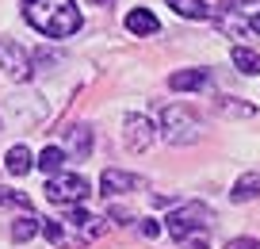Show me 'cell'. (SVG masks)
<instances>
[{"label":"cell","instance_id":"1","mask_svg":"<svg viewBox=\"0 0 260 249\" xmlns=\"http://www.w3.org/2000/svg\"><path fill=\"white\" fill-rule=\"evenodd\" d=\"M23 19L46 39H69L81 31V12L73 0H23Z\"/></svg>","mask_w":260,"mask_h":249},{"label":"cell","instance_id":"2","mask_svg":"<svg viewBox=\"0 0 260 249\" xmlns=\"http://www.w3.org/2000/svg\"><path fill=\"white\" fill-rule=\"evenodd\" d=\"M165 223H169V234L180 241V245H187V249H207V234H211L214 215H211V207H207V203L191 200V203H184V207H176Z\"/></svg>","mask_w":260,"mask_h":249},{"label":"cell","instance_id":"3","mask_svg":"<svg viewBox=\"0 0 260 249\" xmlns=\"http://www.w3.org/2000/svg\"><path fill=\"white\" fill-rule=\"evenodd\" d=\"M199 119L195 112H187L184 104H165L161 107V138L172 146H187V142H199Z\"/></svg>","mask_w":260,"mask_h":249},{"label":"cell","instance_id":"4","mask_svg":"<svg viewBox=\"0 0 260 249\" xmlns=\"http://www.w3.org/2000/svg\"><path fill=\"white\" fill-rule=\"evenodd\" d=\"M92 196V184L77 173H57V177L46 180V200L57 203V207H77Z\"/></svg>","mask_w":260,"mask_h":249},{"label":"cell","instance_id":"5","mask_svg":"<svg viewBox=\"0 0 260 249\" xmlns=\"http://www.w3.org/2000/svg\"><path fill=\"white\" fill-rule=\"evenodd\" d=\"M0 69L8 73L12 80H31L35 65H31V54L16 39H0Z\"/></svg>","mask_w":260,"mask_h":249},{"label":"cell","instance_id":"6","mask_svg":"<svg viewBox=\"0 0 260 249\" xmlns=\"http://www.w3.org/2000/svg\"><path fill=\"white\" fill-rule=\"evenodd\" d=\"M157 138V127L146 119V115H126L122 119V142H126L130 153H146Z\"/></svg>","mask_w":260,"mask_h":249},{"label":"cell","instance_id":"7","mask_svg":"<svg viewBox=\"0 0 260 249\" xmlns=\"http://www.w3.org/2000/svg\"><path fill=\"white\" fill-rule=\"evenodd\" d=\"M138 188H142V177L122 173V169H104V177H100V192L104 196H126V192H138Z\"/></svg>","mask_w":260,"mask_h":249},{"label":"cell","instance_id":"8","mask_svg":"<svg viewBox=\"0 0 260 249\" xmlns=\"http://www.w3.org/2000/svg\"><path fill=\"white\" fill-rule=\"evenodd\" d=\"M207 85H211V73L207 69H176L169 77L172 92H199V89H207Z\"/></svg>","mask_w":260,"mask_h":249},{"label":"cell","instance_id":"9","mask_svg":"<svg viewBox=\"0 0 260 249\" xmlns=\"http://www.w3.org/2000/svg\"><path fill=\"white\" fill-rule=\"evenodd\" d=\"M61 138H65V150L73 153V157H88L92 153V130L84 127V123H73V127H65L61 130Z\"/></svg>","mask_w":260,"mask_h":249},{"label":"cell","instance_id":"10","mask_svg":"<svg viewBox=\"0 0 260 249\" xmlns=\"http://www.w3.org/2000/svg\"><path fill=\"white\" fill-rule=\"evenodd\" d=\"M65 223H69V226H77V230H81V238H100V234L107 230V223H104V218L88 215V211H81V207H69V211H65Z\"/></svg>","mask_w":260,"mask_h":249},{"label":"cell","instance_id":"11","mask_svg":"<svg viewBox=\"0 0 260 249\" xmlns=\"http://www.w3.org/2000/svg\"><path fill=\"white\" fill-rule=\"evenodd\" d=\"M126 31L130 35H157L161 31V23H157V16L153 12H146V8H134V12H126Z\"/></svg>","mask_w":260,"mask_h":249},{"label":"cell","instance_id":"12","mask_svg":"<svg viewBox=\"0 0 260 249\" xmlns=\"http://www.w3.org/2000/svg\"><path fill=\"white\" fill-rule=\"evenodd\" d=\"M31 150H27V146H12L8 150V157H4V169L12 173V177H27V173H31Z\"/></svg>","mask_w":260,"mask_h":249},{"label":"cell","instance_id":"13","mask_svg":"<svg viewBox=\"0 0 260 249\" xmlns=\"http://www.w3.org/2000/svg\"><path fill=\"white\" fill-rule=\"evenodd\" d=\"M35 165H39L46 177H57V173H61V165H65V150H61V146H46V150L39 153V161H35Z\"/></svg>","mask_w":260,"mask_h":249},{"label":"cell","instance_id":"14","mask_svg":"<svg viewBox=\"0 0 260 249\" xmlns=\"http://www.w3.org/2000/svg\"><path fill=\"white\" fill-rule=\"evenodd\" d=\"M39 230H42V218H35V215L12 218V241H31Z\"/></svg>","mask_w":260,"mask_h":249},{"label":"cell","instance_id":"15","mask_svg":"<svg viewBox=\"0 0 260 249\" xmlns=\"http://www.w3.org/2000/svg\"><path fill=\"white\" fill-rule=\"evenodd\" d=\"M230 196H234V203L256 200V196H260V173H245V177L234 184V192H230Z\"/></svg>","mask_w":260,"mask_h":249},{"label":"cell","instance_id":"16","mask_svg":"<svg viewBox=\"0 0 260 249\" xmlns=\"http://www.w3.org/2000/svg\"><path fill=\"white\" fill-rule=\"evenodd\" d=\"M234 65L245 73V77H260V54L249 46H234Z\"/></svg>","mask_w":260,"mask_h":249},{"label":"cell","instance_id":"17","mask_svg":"<svg viewBox=\"0 0 260 249\" xmlns=\"http://www.w3.org/2000/svg\"><path fill=\"white\" fill-rule=\"evenodd\" d=\"M169 8L176 16H187V19H211V8L203 0H169Z\"/></svg>","mask_w":260,"mask_h":249},{"label":"cell","instance_id":"18","mask_svg":"<svg viewBox=\"0 0 260 249\" xmlns=\"http://www.w3.org/2000/svg\"><path fill=\"white\" fill-rule=\"evenodd\" d=\"M214 112H222V115H241V119H252V115H256V107H252V104H245V100H234V96H218V100H214Z\"/></svg>","mask_w":260,"mask_h":249},{"label":"cell","instance_id":"19","mask_svg":"<svg viewBox=\"0 0 260 249\" xmlns=\"http://www.w3.org/2000/svg\"><path fill=\"white\" fill-rule=\"evenodd\" d=\"M218 27H222L226 35H249V19H230V16H222Z\"/></svg>","mask_w":260,"mask_h":249},{"label":"cell","instance_id":"20","mask_svg":"<svg viewBox=\"0 0 260 249\" xmlns=\"http://www.w3.org/2000/svg\"><path fill=\"white\" fill-rule=\"evenodd\" d=\"M42 234H46V241H54V245H65V230H61V223H42Z\"/></svg>","mask_w":260,"mask_h":249},{"label":"cell","instance_id":"21","mask_svg":"<svg viewBox=\"0 0 260 249\" xmlns=\"http://www.w3.org/2000/svg\"><path fill=\"white\" fill-rule=\"evenodd\" d=\"M0 203H8V207H27V196L12 192V188H0Z\"/></svg>","mask_w":260,"mask_h":249},{"label":"cell","instance_id":"22","mask_svg":"<svg viewBox=\"0 0 260 249\" xmlns=\"http://www.w3.org/2000/svg\"><path fill=\"white\" fill-rule=\"evenodd\" d=\"M142 234L146 238H161V223L157 218H142Z\"/></svg>","mask_w":260,"mask_h":249},{"label":"cell","instance_id":"23","mask_svg":"<svg viewBox=\"0 0 260 249\" xmlns=\"http://www.w3.org/2000/svg\"><path fill=\"white\" fill-rule=\"evenodd\" d=\"M226 249H260V241H252V238H234Z\"/></svg>","mask_w":260,"mask_h":249},{"label":"cell","instance_id":"24","mask_svg":"<svg viewBox=\"0 0 260 249\" xmlns=\"http://www.w3.org/2000/svg\"><path fill=\"white\" fill-rule=\"evenodd\" d=\"M111 218H119L122 226H130V223H134V215H130V211H122V207H111Z\"/></svg>","mask_w":260,"mask_h":249},{"label":"cell","instance_id":"25","mask_svg":"<svg viewBox=\"0 0 260 249\" xmlns=\"http://www.w3.org/2000/svg\"><path fill=\"white\" fill-rule=\"evenodd\" d=\"M249 31H260V16H252V19H249Z\"/></svg>","mask_w":260,"mask_h":249},{"label":"cell","instance_id":"26","mask_svg":"<svg viewBox=\"0 0 260 249\" xmlns=\"http://www.w3.org/2000/svg\"><path fill=\"white\" fill-rule=\"evenodd\" d=\"M92 4H96V8H107V4H115V0H92Z\"/></svg>","mask_w":260,"mask_h":249},{"label":"cell","instance_id":"27","mask_svg":"<svg viewBox=\"0 0 260 249\" xmlns=\"http://www.w3.org/2000/svg\"><path fill=\"white\" fill-rule=\"evenodd\" d=\"M230 4H249V0H230Z\"/></svg>","mask_w":260,"mask_h":249}]
</instances>
